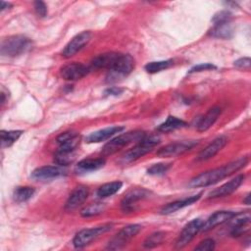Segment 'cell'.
<instances>
[{
	"label": "cell",
	"mask_w": 251,
	"mask_h": 251,
	"mask_svg": "<svg viewBox=\"0 0 251 251\" xmlns=\"http://www.w3.org/2000/svg\"><path fill=\"white\" fill-rule=\"evenodd\" d=\"M247 164H248V157H240L225 166H222L198 175L197 176L193 177L189 181L188 186L192 188L210 186L231 176L232 174L238 172L239 170L244 168Z\"/></svg>",
	"instance_id": "cell-1"
},
{
	"label": "cell",
	"mask_w": 251,
	"mask_h": 251,
	"mask_svg": "<svg viewBox=\"0 0 251 251\" xmlns=\"http://www.w3.org/2000/svg\"><path fill=\"white\" fill-rule=\"evenodd\" d=\"M32 46V41L25 35H12L2 40L0 54L3 57H17L27 52Z\"/></svg>",
	"instance_id": "cell-2"
},
{
	"label": "cell",
	"mask_w": 251,
	"mask_h": 251,
	"mask_svg": "<svg viewBox=\"0 0 251 251\" xmlns=\"http://www.w3.org/2000/svg\"><path fill=\"white\" fill-rule=\"evenodd\" d=\"M145 136H146V133L141 130H133V131L122 133V134L116 136L115 138L111 139L109 142H107L104 145V147L102 148L101 153L103 156L113 155L130 143L139 142Z\"/></svg>",
	"instance_id": "cell-3"
},
{
	"label": "cell",
	"mask_w": 251,
	"mask_h": 251,
	"mask_svg": "<svg viewBox=\"0 0 251 251\" xmlns=\"http://www.w3.org/2000/svg\"><path fill=\"white\" fill-rule=\"evenodd\" d=\"M160 143V137L157 135H150V136H145L142 140L137 142V144L126 151L121 158V163L122 164H129L140 157L144 156L145 154L149 153L157 144Z\"/></svg>",
	"instance_id": "cell-4"
},
{
	"label": "cell",
	"mask_w": 251,
	"mask_h": 251,
	"mask_svg": "<svg viewBox=\"0 0 251 251\" xmlns=\"http://www.w3.org/2000/svg\"><path fill=\"white\" fill-rule=\"evenodd\" d=\"M134 69V59L129 54H122L113 69L108 71L107 82H116L127 76Z\"/></svg>",
	"instance_id": "cell-5"
},
{
	"label": "cell",
	"mask_w": 251,
	"mask_h": 251,
	"mask_svg": "<svg viewBox=\"0 0 251 251\" xmlns=\"http://www.w3.org/2000/svg\"><path fill=\"white\" fill-rule=\"evenodd\" d=\"M112 228L111 224H105L99 226L84 228L79 230L73 239V244L75 248H83L97 239L100 235L107 232Z\"/></svg>",
	"instance_id": "cell-6"
},
{
	"label": "cell",
	"mask_w": 251,
	"mask_h": 251,
	"mask_svg": "<svg viewBox=\"0 0 251 251\" xmlns=\"http://www.w3.org/2000/svg\"><path fill=\"white\" fill-rule=\"evenodd\" d=\"M140 229L141 226L136 224L128 225L123 227L114 237H112V239L108 242L106 248L110 250H117L123 248L132 237H134L140 231Z\"/></svg>",
	"instance_id": "cell-7"
},
{
	"label": "cell",
	"mask_w": 251,
	"mask_h": 251,
	"mask_svg": "<svg viewBox=\"0 0 251 251\" xmlns=\"http://www.w3.org/2000/svg\"><path fill=\"white\" fill-rule=\"evenodd\" d=\"M199 142L197 140H182L174 143H170L157 151V156L161 158H170L181 155L193 147H195Z\"/></svg>",
	"instance_id": "cell-8"
},
{
	"label": "cell",
	"mask_w": 251,
	"mask_h": 251,
	"mask_svg": "<svg viewBox=\"0 0 251 251\" xmlns=\"http://www.w3.org/2000/svg\"><path fill=\"white\" fill-rule=\"evenodd\" d=\"M202 225H203V221L201 219H194V220L190 221L182 228V230L176 242V248L180 249V248L185 247L195 237V235L200 231Z\"/></svg>",
	"instance_id": "cell-9"
},
{
	"label": "cell",
	"mask_w": 251,
	"mask_h": 251,
	"mask_svg": "<svg viewBox=\"0 0 251 251\" xmlns=\"http://www.w3.org/2000/svg\"><path fill=\"white\" fill-rule=\"evenodd\" d=\"M91 32L90 31H82L75 36H74L70 42L65 46L64 50L62 51V55L65 58H71L79 52L91 39Z\"/></svg>",
	"instance_id": "cell-10"
},
{
	"label": "cell",
	"mask_w": 251,
	"mask_h": 251,
	"mask_svg": "<svg viewBox=\"0 0 251 251\" xmlns=\"http://www.w3.org/2000/svg\"><path fill=\"white\" fill-rule=\"evenodd\" d=\"M251 216L250 212H242L238 214H234L229 219V226H230V235L233 237H238L245 233L249 229Z\"/></svg>",
	"instance_id": "cell-11"
},
{
	"label": "cell",
	"mask_w": 251,
	"mask_h": 251,
	"mask_svg": "<svg viewBox=\"0 0 251 251\" xmlns=\"http://www.w3.org/2000/svg\"><path fill=\"white\" fill-rule=\"evenodd\" d=\"M90 70V67H87L81 63L73 62L63 66L60 70V75L66 80H77L85 76Z\"/></svg>",
	"instance_id": "cell-12"
},
{
	"label": "cell",
	"mask_w": 251,
	"mask_h": 251,
	"mask_svg": "<svg viewBox=\"0 0 251 251\" xmlns=\"http://www.w3.org/2000/svg\"><path fill=\"white\" fill-rule=\"evenodd\" d=\"M149 196V191L144 188H135L128 191L121 202V208L125 213H129L135 210V205L138 201Z\"/></svg>",
	"instance_id": "cell-13"
},
{
	"label": "cell",
	"mask_w": 251,
	"mask_h": 251,
	"mask_svg": "<svg viewBox=\"0 0 251 251\" xmlns=\"http://www.w3.org/2000/svg\"><path fill=\"white\" fill-rule=\"evenodd\" d=\"M66 175V170L62 166H42L31 173V177L35 180H50Z\"/></svg>",
	"instance_id": "cell-14"
},
{
	"label": "cell",
	"mask_w": 251,
	"mask_h": 251,
	"mask_svg": "<svg viewBox=\"0 0 251 251\" xmlns=\"http://www.w3.org/2000/svg\"><path fill=\"white\" fill-rule=\"evenodd\" d=\"M244 175H238L235 177H233L231 180L226 182L225 184L221 185L220 187L214 189L208 194L209 199H214V198H221V197H226L233 193L243 182L244 180Z\"/></svg>",
	"instance_id": "cell-15"
},
{
	"label": "cell",
	"mask_w": 251,
	"mask_h": 251,
	"mask_svg": "<svg viewBox=\"0 0 251 251\" xmlns=\"http://www.w3.org/2000/svg\"><path fill=\"white\" fill-rule=\"evenodd\" d=\"M228 138L226 135H221L215 138L211 143H209L203 150L200 151L196 160L199 162L209 160L217 155L227 143Z\"/></svg>",
	"instance_id": "cell-16"
},
{
	"label": "cell",
	"mask_w": 251,
	"mask_h": 251,
	"mask_svg": "<svg viewBox=\"0 0 251 251\" xmlns=\"http://www.w3.org/2000/svg\"><path fill=\"white\" fill-rule=\"evenodd\" d=\"M56 141L59 145L57 150L64 152H75L80 141V135L74 131H66L61 133L56 138Z\"/></svg>",
	"instance_id": "cell-17"
},
{
	"label": "cell",
	"mask_w": 251,
	"mask_h": 251,
	"mask_svg": "<svg viewBox=\"0 0 251 251\" xmlns=\"http://www.w3.org/2000/svg\"><path fill=\"white\" fill-rule=\"evenodd\" d=\"M122 53L117 52H106L97 55L91 61L90 68L91 69H106L110 71L114 68L118 60L120 59Z\"/></svg>",
	"instance_id": "cell-18"
},
{
	"label": "cell",
	"mask_w": 251,
	"mask_h": 251,
	"mask_svg": "<svg viewBox=\"0 0 251 251\" xmlns=\"http://www.w3.org/2000/svg\"><path fill=\"white\" fill-rule=\"evenodd\" d=\"M88 196V188L86 186H77L69 195L67 202L65 204V209L67 211H73L80 206Z\"/></svg>",
	"instance_id": "cell-19"
},
{
	"label": "cell",
	"mask_w": 251,
	"mask_h": 251,
	"mask_svg": "<svg viewBox=\"0 0 251 251\" xmlns=\"http://www.w3.org/2000/svg\"><path fill=\"white\" fill-rule=\"evenodd\" d=\"M234 212L231 211H218L211 215L206 222H203V225L201 226V231H208L213 229L219 225H222L227 221L234 215Z\"/></svg>",
	"instance_id": "cell-20"
},
{
	"label": "cell",
	"mask_w": 251,
	"mask_h": 251,
	"mask_svg": "<svg viewBox=\"0 0 251 251\" xmlns=\"http://www.w3.org/2000/svg\"><path fill=\"white\" fill-rule=\"evenodd\" d=\"M124 129H125L124 126H110V127H106V128L94 131L86 137V142L87 143H98V142L105 141V140L109 139L110 137L114 136L115 134L120 133Z\"/></svg>",
	"instance_id": "cell-21"
},
{
	"label": "cell",
	"mask_w": 251,
	"mask_h": 251,
	"mask_svg": "<svg viewBox=\"0 0 251 251\" xmlns=\"http://www.w3.org/2000/svg\"><path fill=\"white\" fill-rule=\"evenodd\" d=\"M202 193H198L196 195H193V196H190V197H187V198H184V199H181V200H176V201H174V202H171L169 204H167L166 206H164L160 213L162 215H169V214H173L184 207H187L189 205H192L193 203L197 202L200 197H201Z\"/></svg>",
	"instance_id": "cell-22"
},
{
	"label": "cell",
	"mask_w": 251,
	"mask_h": 251,
	"mask_svg": "<svg viewBox=\"0 0 251 251\" xmlns=\"http://www.w3.org/2000/svg\"><path fill=\"white\" fill-rule=\"evenodd\" d=\"M106 161L104 158H86L79 161L75 167L76 173H89L97 171L104 167Z\"/></svg>",
	"instance_id": "cell-23"
},
{
	"label": "cell",
	"mask_w": 251,
	"mask_h": 251,
	"mask_svg": "<svg viewBox=\"0 0 251 251\" xmlns=\"http://www.w3.org/2000/svg\"><path fill=\"white\" fill-rule=\"evenodd\" d=\"M221 115V108L215 106L208 110V112L199 120L197 124V130L200 132L208 130L218 120L219 116Z\"/></svg>",
	"instance_id": "cell-24"
},
{
	"label": "cell",
	"mask_w": 251,
	"mask_h": 251,
	"mask_svg": "<svg viewBox=\"0 0 251 251\" xmlns=\"http://www.w3.org/2000/svg\"><path fill=\"white\" fill-rule=\"evenodd\" d=\"M209 34L213 37L222 38V39H228L233 34V27L230 22L216 24L209 31Z\"/></svg>",
	"instance_id": "cell-25"
},
{
	"label": "cell",
	"mask_w": 251,
	"mask_h": 251,
	"mask_svg": "<svg viewBox=\"0 0 251 251\" xmlns=\"http://www.w3.org/2000/svg\"><path fill=\"white\" fill-rule=\"evenodd\" d=\"M186 126H187V124L184 121H182L176 117L169 116L164 123H162L160 126H158L157 130L160 132L167 133V132H171L176 129H178V128L185 127Z\"/></svg>",
	"instance_id": "cell-26"
},
{
	"label": "cell",
	"mask_w": 251,
	"mask_h": 251,
	"mask_svg": "<svg viewBox=\"0 0 251 251\" xmlns=\"http://www.w3.org/2000/svg\"><path fill=\"white\" fill-rule=\"evenodd\" d=\"M123 186V182L116 180V181H112V182H107L104 183L103 185H101L97 191L96 194L99 198H106L109 196H112L113 194L117 193Z\"/></svg>",
	"instance_id": "cell-27"
},
{
	"label": "cell",
	"mask_w": 251,
	"mask_h": 251,
	"mask_svg": "<svg viewBox=\"0 0 251 251\" xmlns=\"http://www.w3.org/2000/svg\"><path fill=\"white\" fill-rule=\"evenodd\" d=\"M35 192V189L30 186H19L14 190L13 198L17 203H23L29 200Z\"/></svg>",
	"instance_id": "cell-28"
},
{
	"label": "cell",
	"mask_w": 251,
	"mask_h": 251,
	"mask_svg": "<svg viewBox=\"0 0 251 251\" xmlns=\"http://www.w3.org/2000/svg\"><path fill=\"white\" fill-rule=\"evenodd\" d=\"M23 130H1V146L3 148L13 145L22 135Z\"/></svg>",
	"instance_id": "cell-29"
},
{
	"label": "cell",
	"mask_w": 251,
	"mask_h": 251,
	"mask_svg": "<svg viewBox=\"0 0 251 251\" xmlns=\"http://www.w3.org/2000/svg\"><path fill=\"white\" fill-rule=\"evenodd\" d=\"M106 206L104 203L101 202H95V203H90L89 205L85 206L81 212L80 215L84 218H89V217H93V216H97L101 213L104 212Z\"/></svg>",
	"instance_id": "cell-30"
},
{
	"label": "cell",
	"mask_w": 251,
	"mask_h": 251,
	"mask_svg": "<svg viewBox=\"0 0 251 251\" xmlns=\"http://www.w3.org/2000/svg\"><path fill=\"white\" fill-rule=\"evenodd\" d=\"M173 65V60H165V61H156L150 62L145 65L144 69L149 74H156L163 70L170 68Z\"/></svg>",
	"instance_id": "cell-31"
},
{
	"label": "cell",
	"mask_w": 251,
	"mask_h": 251,
	"mask_svg": "<svg viewBox=\"0 0 251 251\" xmlns=\"http://www.w3.org/2000/svg\"><path fill=\"white\" fill-rule=\"evenodd\" d=\"M165 238V232L163 231H157V232H154L152 234H150L143 242V246L145 248H148V249H151V248H154V247H157L158 245H160L163 240Z\"/></svg>",
	"instance_id": "cell-32"
},
{
	"label": "cell",
	"mask_w": 251,
	"mask_h": 251,
	"mask_svg": "<svg viewBox=\"0 0 251 251\" xmlns=\"http://www.w3.org/2000/svg\"><path fill=\"white\" fill-rule=\"evenodd\" d=\"M171 165L172 164H169V163L168 164H165V163L154 164L147 170V173H148V175H151V176H162L169 171V169L171 168Z\"/></svg>",
	"instance_id": "cell-33"
},
{
	"label": "cell",
	"mask_w": 251,
	"mask_h": 251,
	"mask_svg": "<svg viewBox=\"0 0 251 251\" xmlns=\"http://www.w3.org/2000/svg\"><path fill=\"white\" fill-rule=\"evenodd\" d=\"M231 20V14L227 11H220L217 13L213 19L212 22L214 25L216 24H221V23H226V22H230Z\"/></svg>",
	"instance_id": "cell-34"
},
{
	"label": "cell",
	"mask_w": 251,
	"mask_h": 251,
	"mask_svg": "<svg viewBox=\"0 0 251 251\" xmlns=\"http://www.w3.org/2000/svg\"><path fill=\"white\" fill-rule=\"evenodd\" d=\"M214 249H215V241L211 238L204 239L195 247V250L197 251H211Z\"/></svg>",
	"instance_id": "cell-35"
},
{
	"label": "cell",
	"mask_w": 251,
	"mask_h": 251,
	"mask_svg": "<svg viewBox=\"0 0 251 251\" xmlns=\"http://www.w3.org/2000/svg\"><path fill=\"white\" fill-rule=\"evenodd\" d=\"M250 65H251V61H250L249 57L239 58L236 61H234V67L239 69V70L249 71L250 70Z\"/></svg>",
	"instance_id": "cell-36"
},
{
	"label": "cell",
	"mask_w": 251,
	"mask_h": 251,
	"mask_svg": "<svg viewBox=\"0 0 251 251\" xmlns=\"http://www.w3.org/2000/svg\"><path fill=\"white\" fill-rule=\"evenodd\" d=\"M34 10H35L36 14L41 18H44L47 15V6L42 1L34 2Z\"/></svg>",
	"instance_id": "cell-37"
},
{
	"label": "cell",
	"mask_w": 251,
	"mask_h": 251,
	"mask_svg": "<svg viewBox=\"0 0 251 251\" xmlns=\"http://www.w3.org/2000/svg\"><path fill=\"white\" fill-rule=\"evenodd\" d=\"M216 66H214L213 64L210 63H203V64H199L197 66H194L193 68L190 69L189 73H198V72H202V71H209V70H215Z\"/></svg>",
	"instance_id": "cell-38"
},
{
	"label": "cell",
	"mask_w": 251,
	"mask_h": 251,
	"mask_svg": "<svg viewBox=\"0 0 251 251\" xmlns=\"http://www.w3.org/2000/svg\"><path fill=\"white\" fill-rule=\"evenodd\" d=\"M124 91L123 88L118 87V86H111L109 88H107L104 91V95L105 96H118L120 94H122Z\"/></svg>",
	"instance_id": "cell-39"
},
{
	"label": "cell",
	"mask_w": 251,
	"mask_h": 251,
	"mask_svg": "<svg viewBox=\"0 0 251 251\" xmlns=\"http://www.w3.org/2000/svg\"><path fill=\"white\" fill-rule=\"evenodd\" d=\"M9 7H12V5L10 3H7V2H4V1H0V9L1 11L9 8Z\"/></svg>",
	"instance_id": "cell-40"
},
{
	"label": "cell",
	"mask_w": 251,
	"mask_h": 251,
	"mask_svg": "<svg viewBox=\"0 0 251 251\" xmlns=\"http://www.w3.org/2000/svg\"><path fill=\"white\" fill-rule=\"evenodd\" d=\"M243 202L246 204V205H249L250 204V193H248L245 198L243 199Z\"/></svg>",
	"instance_id": "cell-41"
}]
</instances>
